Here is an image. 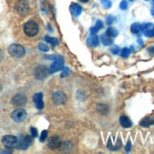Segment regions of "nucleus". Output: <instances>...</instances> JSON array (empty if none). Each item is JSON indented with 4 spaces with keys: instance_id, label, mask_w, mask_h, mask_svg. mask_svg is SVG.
<instances>
[{
    "instance_id": "f257e3e1",
    "label": "nucleus",
    "mask_w": 154,
    "mask_h": 154,
    "mask_svg": "<svg viewBox=\"0 0 154 154\" xmlns=\"http://www.w3.org/2000/svg\"><path fill=\"white\" fill-rule=\"evenodd\" d=\"M39 31V26L34 21H29L26 22L24 26V32L26 36L33 37L35 36Z\"/></svg>"
},
{
    "instance_id": "f03ea898",
    "label": "nucleus",
    "mask_w": 154,
    "mask_h": 154,
    "mask_svg": "<svg viewBox=\"0 0 154 154\" xmlns=\"http://www.w3.org/2000/svg\"><path fill=\"white\" fill-rule=\"evenodd\" d=\"M32 139H33V137L30 136V135H21V136H19L16 148L19 149H22V150L26 149L32 144Z\"/></svg>"
},
{
    "instance_id": "7ed1b4c3",
    "label": "nucleus",
    "mask_w": 154,
    "mask_h": 154,
    "mask_svg": "<svg viewBox=\"0 0 154 154\" xmlns=\"http://www.w3.org/2000/svg\"><path fill=\"white\" fill-rule=\"evenodd\" d=\"M9 53L15 58H22L25 56L26 50L21 45H17V44H13L11 45L9 48Z\"/></svg>"
},
{
    "instance_id": "20e7f679",
    "label": "nucleus",
    "mask_w": 154,
    "mask_h": 154,
    "mask_svg": "<svg viewBox=\"0 0 154 154\" xmlns=\"http://www.w3.org/2000/svg\"><path fill=\"white\" fill-rule=\"evenodd\" d=\"M15 10L19 14L26 15L29 11V5L26 0H19L15 4Z\"/></svg>"
},
{
    "instance_id": "39448f33",
    "label": "nucleus",
    "mask_w": 154,
    "mask_h": 154,
    "mask_svg": "<svg viewBox=\"0 0 154 154\" xmlns=\"http://www.w3.org/2000/svg\"><path fill=\"white\" fill-rule=\"evenodd\" d=\"M11 118L13 121L15 122H18V123H21V122H24L26 118V112L24 110V109H16L12 112L11 113Z\"/></svg>"
},
{
    "instance_id": "423d86ee",
    "label": "nucleus",
    "mask_w": 154,
    "mask_h": 154,
    "mask_svg": "<svg viewBox=\"0 0 154 154\" xmlns=\"http://www.w3.org/2000/svg\"><path fill=\"white\" fill-rule=\"evenodd\" d=\"M49 74H50L49 69L46 68L45 66H44V65L38 66V67H36L35 70H34V76H35V78L37 79H40V80L46 79Z\"/></svg>"
},
{
    "instance_id": "0eeeda50",
    "label": "nucleus",
    "mask_w": 154,
    "mask_h": 154,
    "mask_svg": "<svg viewBox=\"0 0 154 154\" xmlns=\"http://www.w3.org/2000/svg\"><path fill=\"white\" fill-rule=\"evenodd\" d=\"M17 142H18V138L13 135H5L2 138V144L8 149L16 148Z\"/></svg>"
},
{
    "instance_id": "6e6552de",
    "label": "nucleus",
    "mask_w": 154,
    "mask_h": 154,
    "mask_svg": "<svg viewBox=\"0 0 154 154\" xmlns=\"http://www.w3.org/2000/svg\"><path fill=\"white\" fill-rule=\"evenodd\" d=\"M64 68V62H63V60L62 58H56L54 60V62H53V63L50 65V67H49V72H50V74H53V73H55V72H58L60 70H62Z\"/></svg>"
},
{
    "instance_id": "1a4fd4ad",
    "label": "nucleus",
    "mask_w": 154,
    "mask_h": 154,
    "mask_svg": "<svg viewBox=\"0 0 154 154\" xmlns=\"http://www.w3.org/2000/svg\"><path fill=\"white\" fill-rule=\"evenodd\" d=\"M66 96L65 94L61 91H56L52 94V100L53 102L57 105H63L66 102Z\"/></svg>"
},
{
    "instance_id": "9d476101",
    "label": "nucleus",
    "mask_w": 154,
    "mask_h": 154,
    "mask_svg": "<svg viewBox=\"0 0 154 154\" xmlns=\"http://www.w3.org/2000/svg\"><path fill=\"white\" fill-rule=\"evenodd\" d=\"M141 31L146 37H154V25L150 23L141 25Z\"/></svg>"
},
{
    "instance_id": "9b49d317",
    "label": "nucleus",
    "mask_w": 154,
    "mask_h": 154,
    "mask_svg": "<svg viewBox=\"0 0 154 154\" xmlns=\"http://www.w3.org/2000/svg\"><path fill=\"white\" fill-rule=\"evenodd\" d=\"M26 101H28L26 97L24 95H22V94H17L11 99V103L16 107H22L26 105Z\"/></svg>"
},
{
    "instance_id": "f8f14e48",
    "label": "nucleus",
    "mask_w": 154,
    "mask_h": 154,
    "mask_svg": "<svg viewBox=\"0 0 154 154\" xmlns=\"http://www.w3.org/2000/svg\"><path fill=\"white\" fill-rule=\"evenodd\" d=\"M33 101L35 103V106L38 110H42L44 109V101H43V94L42 93H36L34 96H33Z\"/></svg>"
},
{
    "instance_id": "ddd939ff",
    "label": "nucleus",
    "mask_w": 154,
    "mask_h": 154,
    "mask_svg": "<svg viewBox=\"0 0 154 154\" xmlns=\"http://www.w3.org/2000/svg\"><path fill=\"white\" fill-rule=\"evenodd\" d=\"M61 144H62V140L59 136H53L49 139V141H48V146L52 149H60Z\"/></svg>"
},
{
    "instance_id": "4468645a",
    "label": "nucleus",
    "mask_w": 154,
    "mask_h": 154,
    "mask_svg": "<svg viewBox=\"0 0 154 154\" xmlns=\"http://www.w3.org/2000/svg\"><path fill=\"white\" fill-rule=\"evenodd\" d=\"M119 123L125 129H129L132 126V122L131 121V119L126 116H121L119 117Z\"/></svg>"
},
{
    "instance_id": "2eb2a0df",
    "label": "nucleus",
    "mask_w": 154,
    "mask_h": 154,
    "mask_svg": "<svg viewBox=\"0 0 154 154\" xmlns=\"http://www.w3.org/2000/svg\"><path fill=\"white\" fill-rule=\"evenodd\" d=\"M86 42H87V45H88L92 46V48H96V46H97L99 44V40L96 34H92L87 38Z\"/></svg>"
},
{
    "instance_id": "dca6fc26",
    "label": "nucleus",
    "mask_w": 154,
    "mask_h": 154,
    "mask_svg": "<svg viewBox=\"0 0 154 154\" xmlns=\"http://www.w3.org/2000/svg\"><path fill=\"white\" fill-rule=\"evenodd\" d=\"M70 11L74 16H79L82 11V8L80 7V5L77 3H73L70 6Z\"/></svg>"
},
{
    "instance_id": "f3484780",
    "label": "nucleus",
    "mask_w": 154,
    "mask_h": 154,
    "mask_svg": "<svg viewBox=\"0 0 154 154\" xmlns=\"http://www.w3.org/2000/svg\"><path fill=\"white\" fill-rule=\"evenodd\" d=\"M151 125H154V119L151 117L144 118L143 120H141V122H140V126L145 127V128H148V127H149Z\"/></svg>"
},
{
    "instance_id": "a211bd4d",
    "label": "nucleus",
    "mask_w": 154,
    "mask_h": 154,
    "mask_svg": "<svg viewBox=\"0 0 154 154\" xmlns=\"http://www.w3.org/2000/svg\"><path fill=\"white\" fill-rule=\"evenodd\" d=\"M73 149V144L71 142H62L61 146H60V149H62L63 151H71Z\"/></svg>"
},
{
    "instance_id": "6ab92c4d",
    "label": "nucleus",
    "mask_w": 154,
    "mask_h": 154,
    "mask_svg": "<svg viewBox=\"0 0 154 154\" xmlns=\"http://www.w3.org/2000/svg\"><path fill=\"white\" fill-rule=\"evenodd\" d=\"M100 38H101V42H102V44L104 45H112V37H110V36H108L105 33V34H103V35H101L100 36Z\"/></svg>"
},
{
    "instance_id": "aec40b11",
    "label": "nucleus",
    "mask_w": 154,
    "mask_h": 154,
    "mask_svg": "<svg viewBox=\"0 0 154 154\" xmlns=\"http://www.w3.org/2000/svg\"><path fill=\"white\" fill-rule=\"evenodd\" d=\"M102 28H103V24H102V22L100 21V20H97V23H96V26H93V28L90 29L91 34H96V33H97L100 29H102Z\"/></svg>"
},
{
    "instance_id": "412c9836",
    "label": "nucleus",
    "mask_w": 154,
    "mask_h": 154,
    "mask_svg": "<svg viewBox=\"0 0 154 154\" xmlns=\"http://www.w3.org/2000/svg\"><path fill=\"white\" fill-rule=\"evenodd\" d=\"M131 31L133 34H138V33L141 32V25L139 23H133L131 26Z\"/></svg>"
},
{
    "instance_id": "4be33fe9",
    "label": "nucleus",
    "mask_w": 154,
    "mask_h": 154,
    "mask_svg": "<svg viewBox=\"0 0 154 154\" xmlns=\"http://www.w3.org/2000/svg\"><path fill=\"white\" fill-rule=\"evenodd\" d=\"M97 111L101 115H107L109 112V107L105 104H98L97 105Z\"/></svg>"
},
{
    "instance_id": "5701e85b",
    "label": "nucleus",
    "mask_w": 154,
    "mask_h": 154,
    "mask_svg": "<svg viewBox=\"0 0 154 154\" xmlns=\"http://www.w3.org/2000/svg\"><path fill=\"white\" fill-rule=\"evenodd\" d=\"M106 34L112 37V38H115L118 35V31L116 29H113V28H109L108 29L106 30Z\"/></svg>"
},
{
    "instance_id": "b1692460",
    "label": "nucleus",
    "mask_w": 154,
    "mask_h": 154,
    "mask_svg": "<svg viewBox=\"0 0 154 154\" xmlns=\"http://www.w3.org/2000/svg\"><path fill=\"white\" fill-rule=\"evenodd\" d=\"M45 41L48 42V44L52 45L53 46H56V45H58V44H59V40H58L57 38H52V37H49V36H45Z\"/></svg>"
},
{
    "instance_id": "393cba45",
    "label": "nucleus",
    "mask_w": 154,
    "mask_h": 154,
    "mask_svg": "<svg viewBox=\"0 0 154 154\" xmlns=\"http://www.w3.org/2000/svg\"><path fill=\"white\" fill-rule=\"evenodd\" d=\"M120 53H121V56L123 58H128L131 54V50L128 48H124L121 51H120Z\"/></svg>"
},
{
    "instance_id": "a878e982",
    "label": "nucleus",
    "mask_w": 154,
    "mask_h": 154,
    "mask_svg": "<svg viewBox=\"0 0 154 154\" xmlns=\"http://www.w3.org/2000/svg\"><path fill=\"white\" fill-rule=\"evenodd\" d=\"M39 49L41 50V51H43V52H48V50H49V48L46 45H45V44H43V43H41V44H39Z\"/></svg>"
},
{
    "instance_id": "bb28decb",
    "label": "nucleus",
    "mask_w": 154,
    "mask_h": 154,
    "mask_svg": "<svg viewBox=\"0 0 154 154\" xmlns=\"http://www.w3.org/2000/svg\"><path fill=\"white\" fill-rule=\"evenodd\" d=\"M116 17L115 16H112V15H108L106 17V23L108 24V25H111V24H112L113 22L116 21Z\"/></svg>"
},
{
    "instance_id": "cd10ccee",
    "label": "nucleus",
    "mask_w": 154,
    "mask_h": 154,
    "mask_svg": "<svg viewBox=\"0 0 154 154\" xmlns=\"http://www.w3.org/2000/svg\"><path fill=\"white\" fill-rule=\"evenodd\" d=\"M101 4L105 7L106 9H110L112 7V2L110 0H101Z\"/></svg>"
},
{
    "instance_id": "c85d7f7f",
    "label": "nucleus",
    "mask_w": 154,
    "mask_h": 154,
    "mask_svg": "<svg viewBox=\"0 0 154 154\" xmlns=\"http://www.w3.org/2000/svg\"><path fill=\"white\" fill-rule=\"evenodd\" d=\"M119 8L121 9V10H123V11L127 10V9H128V2H127L126 0H123V1L120 2V4H119Z\"/></svg>"
},
{
    "instance_id": "c756f323",
    "label": "nucleus",
    "mask_w": 154,
    "mask_h": 154,
    "mask_svg": "<svg viewBox=\"0 0 154 154\" xmlns=\"http://www.w3.org/2000/svg\"><path fill=\"white\" fill-rule=\"evenodd\" d=\"M46 137H48V131H43L41 135H40V141L41 142H45Z\"/></svg>"
},
{
    "instance_id": "7c9ffc66",
    "label": "nucleus",
    "mask_w": 154,
    "mask_h": 154,
    "mask_svg": "<svg viewBox=\"0 0 154 154\" xmlns=\"http://www.w3.org/2000/svg\"><path fill=\"white\" fill-rule=\"evenodd\" d=\"M120 51H121V50H120L119 46H117V45H115L113 48H111V52H112V54H113V55H117Z\"/></svg>"
},
{
    "instance_id": "2f4dec72",
    "label": "nucleus",
    "mask_w": 154,
    "mask_h": 154,
    "mask_svg": "<svg viewBox=\"0 0 154 154\" xmlns=\"http://www.w3.org/2000/svg\"><path fill=\"white\" fill-rule=\"evenodd\" d=\"M69 74H70V70H69V68H68V67H65V68H64V70H63V73H62L61 77H62V78L67 77Z\"/></svg>"
},
{
    "instance_id": "473e14b6",
    "label": "nucleus",
    "mask_w": 154,
    "mask_h": 154,
    "mask_svg": "<svg viewBox=\"0 0 154 154\" xmlns=\"http://www.w3.org/2000/svg\"><path fill=\"white\" fill-rule=\"evenodd\" d=\"M30 132H31V136L33 138H35V137L38 136V131H37V130L35 128H33V127H31V128H30Z\"/></svg>"
},
{
    "instance_id": "72a5a7b5",
    "label": "nucleus",
    "mask_w": 154,
    "mask_h": 154,
    "mask_svg": "<svg viewBox=\"0 0 154 154\" xmlns=\"http://www.w3.org/2000/svg\"><path fill=\"white\" fill-rule=\"evenodd\" d=\"M131 149V141H128V143H127V146H126V151L130 152Z\"/></svg>"
},
{
    "instance_id": "f704fd0d",
    "label": "nucleus",
    "mask_w": 154,
    "mask_h": 154,
    "mask_svg": "<svg viewBox=\"0 0 154 154\" xmlns=\"http://www.w3.org/2000/svg\"><path fill=\"white\" fill-rule=\"evenodd\" d=\"M148 52L149 53L150 55L154 56V46H150V48H148Z\"/></svg>"
},
{
    "instance_id": "c9c22d12",
    "label": "nucleus",
    "mask_w": 154,
    "mask_h": 154,
    "mask_svg": "<svg viewBox=\"0 0 154 154\" xmlns=\"http://www.w3.org/2000/svg\"><path fill=\"white\" fill-rule=\"evenodd\" d=\"M2 58H3V52L0 50V61L2 60Z\"/></svg>"
},
{
    "instance_id": "e433bc0d",
    "label": "nucleus",
    "mask_w": 154,
    "mask_h": 154,
    "mask_svg": "<svg viewBox=\"0 0 154 154\" xmlns=\"http://www.w3.org/2000/svg\"><path fill=\"white\" fill-rule=\"evenodd\" d=\"M79 1H80V2H82V3H87V2L89 1V0H79Z\"/></svg>"
},
{
    "instance_id": "4c0bfd02",
    "label": "nucleus",
    "mask_w": 154,
    "mask_h": 154,
    "mask_svg": "<svg viewBox=\"0 0 154 154\" xmlns=\"http://www.w3.org/2000/svg\"><path fill=\"white\" fill-rule=\"evenodd\" d=\"M1 90H2V85L0 84V92H1Z\"/></svg>"
},
{
    "instance_id": "58836bf2",
    "label": "nucleus",
    "mask_w": 154,
    "mask_h": 154,
    "mask_svg": "<svg viewBox=\"0 0 154 154\" xmlns=\"http://www.w3.org/2000/svg\"><path fill=\"white\" fill-rule=\"evenodd\" d=\"M152 14H153V16H154V10L152 11Z\"/></svg>"
},
{
    "instance_id": "ea45409f",
    "label": "nucleus",
    "mask_w": 154,
    "mask_h": 154,
    "mask_svg": "<svg viewBox=\"0 0 154 154\" xmlns=\"http://www.w3.org/2000/svg\"><path fill=\"white\" fill-rule=\"evenodd\" d=\"M145 1H149V0H145Z\"/></svg>"
},
{
    "instance_id": "a19ab883",
    "label": "nucleus",
    "mask_w": 154,
    "mask_h": 154,
    "mask_svg": "<svg viewBox=\"0 0 154 154\" xmlns=\"http://www.w3.org/2000/svg\"><path fill=\"white\" fill-rule=\"evenodd\" d=\"M130 1H133V0H130Z\"/></svg>"
}]
</instances>
